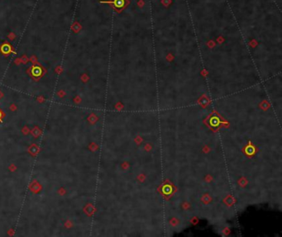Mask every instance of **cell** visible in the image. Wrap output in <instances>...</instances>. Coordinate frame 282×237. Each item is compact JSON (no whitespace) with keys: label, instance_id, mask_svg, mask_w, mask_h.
Instances as JSON below:
<instances>
[{"label":"cell","instance_id":"obj_2","mask_svg":"<svg viewBox=\"0 0 282 237\" xmlns=\"http://www.w3.org/2000/svg\"><path fill=\"white\" fill-rule=\"evenodd\" d=\"M41 70H40V68H38V67H36V68L33 69V74H34L35 76H38V75H40V74H41Z\"/></svg>","mask_w":282,"mask_h":237},{"label":"cell","instance_id":"obj_1","mask_svg":"<svg viewBox=\"0 0 282 237\" xmlns=\"http://www.w3.org/2000/svg\"><path fill=\"white\" fill-rule=\"evenodd\" d=\"M126 0H113V1H101L103 3H111L115 8H122L125 6Z\"/></svg>","mask_w":282,"mask_h":237},{"label":"cell","instance_id":"obj_3","mask_svg":"<svg viewBox=\"0 0 282 237\" xmlns=\"http://www.w3.org/2000/svg\"><path fill=\"white\" fill-rule=\"evenodd\" d=\"M0 97H1V93H0Z\"/></svg>","mask_w":282,"mask_h":237}]
</instances>
